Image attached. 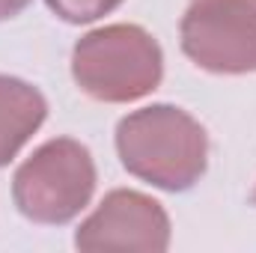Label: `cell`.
<instances>
[{
  "mask_svg": "<svg viewBox=\"0 0 256 253\" xmlns=\"http://www.w3.org/2000/svg\"><path fill=\"white\" fill-rule=\"evenodd\" d=\"M48 104L42 92L18 78L0 74V167L9 164L21 146L45 122Z\"/></svg>",
  "mask_w": 256,
  "mask_h": 253,
  "instance_id": "6",
  "label": "cell"
},
{
  "mask_svg": "<svg viewBox=\"0 0 256 253\" xmlns=\"http://www.w3.org/2000/svg\"><path fill=\"white\" fill-rule=\"evenodd\" d=\"M27 3H30V0H0V21L15 18V15H18Z\"/></svg>",
  "mask_w": 256,
  "mask_h": 253,
  "instance_id": "8",
  "label": "cell"
},
{
  "mask_svg": "<svg viewBox=\"0 0 256 253\" xmlns=\"http://www.w3.org/2000/svg\"><path fill=\"white\" fill-rule=\"evenodd\" d=\"M74 244L86 253H161L170 244V220L161 202H155L152 196L137 190H110L80 224Z\"/></svg>",
  "mask_w": 256,
  "mask_h": 253,
  "instance_id": "5",
  "label": "cell"
},
{
  "mask_svg": "<svg viewBox=\"0 0 256 253\" xmlns=\"http://www.w3.org/2000/svg\"><path fill=\"white\" fill-rule=\"evenodd\" d=\"M116 152L131 176L161 190H185L206 173L208 140L191 114L152 104L116 126Z\"/></svg>",
  "mask_w": 256,
  "mask_h": 253,
  "instance_id": "1",
  "label": "cell"
},
{
  "mask_svg": "<svg viewBox=\"0 0 256 253\" xmlns=\"http://www.w3.org/2000/svg\"><path fill=\"white\" fill-rule=\"evenodd\" d=\"M182 51L206 72H256V0H191L182 15Z\"/></svg>",
  "mask_w": 256,
  "mask_h": 253,
  "instance_id": "4",
  "label": "cell"
},
{
  "mask_svg": "<svg viewBox=\"0 0 256 253\" xmlns=\"http://www.w3.org/2000/svg\"><path fill=\"white\" fill-rule=\"evenodd\" d=\"M96 164L86 146L57 137L39 146L15 173L12 196L24 218L36 224H68L90 202Z\"/></svg>",
  "mask_w": 256,
  "mask_h": 253,
  "instance_id": "3",
  "label": "cell"
},
{
  "mask_svg": "<svg viewBox=\"0 0 256 253\" xmlns=\"http://www.w3.org/2000/svg\"><path fill=\"white\" fill-rule=\"evenodd\" d=\"M122 0H48V6L68 24H90L114 12Z\"/></svg>",
  "mask_w": 256,
  "mask_h": 253,
  "instance_id": "7",
  "label": "cell"
},
{
  "mask_svg": "<svg viewBox=\"0 0 256 253\" xmlns=\"http://www.w3.org/2000/svg\"><path fill=\"white\" fill-rule=\"evenodd\" d=\"M161 48L134 24H110L86 33L72 54L78 86L98 102H134L161 84Z\"/></svg>",
  "mask_w": 256,
  "mask_h": 253,
  "instance_id": "2",
  "label": "cell"
},
{
  "mask_svg": "<svg viewBox=\"0 0 256 253\" xmlns=\"http://www.w3.org/2000/svg\"><path fill=\"white\" fill-rule=\"evenodd\" d=\"M254 202H256V190H254Z\"/></svg>",
  "mask_w": 256,
  "mask_h": 253,
  "instance_id": "9",
  "label": "cell"
}]
</instances>
